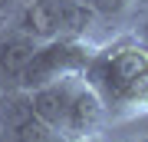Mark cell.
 I'll return each mask as SVG.
<instances>
[{"mask_svg": "<svg viewBox=\"0 0 148 142\" xmlns=\"http://www.w3.org/2000/svg\"><path fill=\"white\" fill-rule=\"evenodd\" d=\"M82 76L99 93L112 122L148 119V46L138 37L102 40L89 53Z\"/></svg>", "mask_w": 148, "mask_h": 142, "instance_id": "6da1fadb", "label": "cell"}, {"mask_svg": "<svg viewBox=\"0 0 148 142\" xmlns=\"http://www.w3.org/2000/svg\"><path fill=\"white\" fill-rule=\"evenodd\" d=\"M33 112L43 119V126L56 139H79V136H102L112 119L102 106L99 93L89 86L82 73L59 76L46 86L27 89Z\"/></svg>", "mask_w": 148, "mask_h": 142, "instance_id": "7a4b0ae2", "label": "cell"}, {"mask_svg": "<svg viewBox=\"0 0 148 142\" xmlns=\"http://www.w3.org/2000/svg\"><path fill=\"white\" fill-rule=\"evenodd\" d=\"M99 46V43L89 40H76V37H53L43 40L36 53H33L27 73H23V86L20 89H36V86H46L59 76L69 73H82L86 63H89V53Z\"/></svg>", "mask_w": 148, "mask_h": 142, "instance_id": "3957f363", "label": "cell"}, {"mask_svg": "<svg viewBox=\"0 0 148 142\" xmlns=\"http://www.w3.org/2000/svg\"><path fill=\"white\" fill-rule=\"evenodd\" d=\"M0 142H56V136L33 112L27 89L0 93Z\"/></svg>", "mask_w": 148, "mask_h": 142, "instance_id": "277c9868", "label": "cell"}, {"mask_svg": "<svg viewBox=\"0 0 148 142\" xmlns=\"http://www.w3.org/2000/svg\"><path fill=\"white\" fill-rule=\"evenodd\" d=\"M36 46L40 40H33L30 33H23L13 23L0 30V93L23 86V73H27Z\"/></svg>", "mask_w": 148, "mask_h": 142, "instance_id": "5b68a950", "label": "cell"}, {"mask_svg": "<svg viewBox=\"0 0 148 142\" xmlns=\"http://www.w3.org/2000/svg\"><path fill=\"white\" fill-rule=\"evenodd\" d=\"M13 26H20L23 33H30L40 43L63 37V30H59V0H23L13 17Z\"/></svg>", "mask_w": 148, "mask_h": 142, "instance_id": "8992f818", "label": "cell"}, {"mask_svg": "<svg viewBox=\"0 0 148 142\" xmlns=\"http://www.w3.org/2000/svg\"><path fill=\"white\" fill-rule=\"evenodd\" d=\"M89 7L102 26H122L142 10V0H89Z\"/></svg>", "mask_w": 148, "mask_h": 142, "instance_id": "52a82bcc", "label": "cell"}, {"mask_svg": "<svg viewBox=\"0 0 148 142\" xmlns=\"http://www.w3.org/2000/svg\"><path fill=\"white\" fill-rule=\"evenodd\" d=\"M56 142H106V132L102 136H79V139H56Z\"/></svg>", "mask_w": 148, "mask_h": 142, "instance_id": "ba28073f", "label": "cell"}, {"mask_svg": "<svg viewBox=\"0 0 148 142\" xmlns=\"http://www.w3.org/2000/svg\"><path fill=\"white\" fill-rule=\"evenodd\" d=\"M138 40L148 46V10H145V17H142V37H138Z\"/></svg>", "mask_w": 148, "mask_h": 142, "instance_id": "9c48e42d", "label": "cell"}, {"mask_svg": "<svg viewBox=\"0 0 148 142\" xmlns=\"http://www.w3.org/2000/svg\"><path fill=\"white\" fill-rule=\"evenodd\" d=\"M132 142H148V136H138V139H132Z\"/></svg>", "mask_w": 148, "mask_h": 142, "instance_id": "30bf717a", "label": "cell"}, {"mask_svg": "<svg viewBox=\"0 0 148 142\" xmlns=\"http://www.w3.org/2000/svg\"><path fill=\"white\" fill-rule=\"evenodd\" d=\"M86 3H89V0H86Z\"/></svg>", "mask_w": 148, "mask_h": 142, "instance_id": "8fae6325", "label": "cell"}]
</instances>
